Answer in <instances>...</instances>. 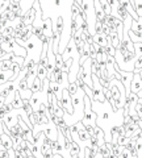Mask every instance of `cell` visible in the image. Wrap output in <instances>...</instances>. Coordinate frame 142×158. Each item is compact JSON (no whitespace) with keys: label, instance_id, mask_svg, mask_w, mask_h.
Segmentation results:
<instances>
[{"label":"cell","instance_id":"d590c367","mask_svg":"<svg viewBox=\"0 0 142 158\" xmlns=\"http://www.w3.org/2000/svg\"><path fill=\"white\" fill-rule=\"evenodd\" d=\"M137 96H138V99H142V90H140L137 92Z\"/></svg>","mask_w":142,"mask_h":158},{"label":"cell","instance_id":"d6986e66","mask_svg":"<svg viewBox=\"0 0 142 158\" xmlns=\"http://www.w3.org/2000/svg\"><path fill=\"white\" fill-rule=\"evenodd\" d=\"M22 100H24V106H22V110L25 111V113H26L28 116H30L32 113L34 112V111H33V107H32V104H30V102H29L28 99H22Z\"/></svg>","mask_w":142,"mask_h":158},{"label":"cell","instance_id":"f1b7e54d","mask_svg":"<svg viewBox=\"0 0 142 158\" xmlns=\"http://www.w3.org/2000/svg\"><path fill=\"white\" fill-rule=\"evenodd\" d=\"M99 82H100V85L104 87V88H109L111 87V81H109L108 78H100Z\"/></svg>","mask_w":142,"mask_h":158},{"label":"cell","instance_id":"836d02e7","mask_svg":"<svg viewBox=\"0 0 142 158\" xmlns=\"http://www.w3.org/2000/svg\"><path fill=\"white\" fill-rule=\"evenodd\" d=\"M54 6L55 8H59L62 6V0H54Z\"/></svg>","mask_w":142,"mask_h":158},{"label":"cell","instance_id":"5b68a950","mask_svg":"<svg viewBox=\"0 0 142 158\" xmlns=\"http://www.w3.org/2000/svg\"><path fill=\"white\" fill-rule=\"evenodd\" d=\"M41 28H42L43 34H45L47 38L53 37V31H54V29H53V24H51V19L50 17H49V19H43Z\"/></svg>","mask_w":142,"mask_h":158},{"label":"cell","instance_id":"30bf717a","mask_svg":"<svg viewBox=\"0 0 142 158\" xmlns=\"http://www.w3.org/2000/svg\"><path fill=\"white\" fill-rule=\"evenodd\" d=\"M12 106H13L14 110H21L22 106H24V100H22V98L20 95V92H18V88L14 91V99L12 102Z\"/></svg>","mask_w":142,"mask_h":158},{"label":"cell","instance_id":"ffe728a7","mask_svg":"<svg viewBox=\"0 0 142 158\" xmlns=\"http://www.w3.org/2000/svg\"><path fill=\"white\" fill-rule=\"evenodd\" d=\"M99 3L103 8V11L105 12V15H112V7L109 6L108 0H99Z\"/></svg>","mask_w":142,"mask_h":158},{"label":"cell","instance_id":"f546056e","mask_svg":"<svg viewBox=\"0 0 142 158\" xmlns=\"http://www.w3.org/2000/svg\"><path fill=\"white\" fill-rule=\"evenodd\" d=\"M2 108H3V110L6 111L7 113H8V112H12V111L14 110L13 106H12V103H4V104L2 106Z\"/></svg>","mask_w":142,"mask_h":158},{"label":"cell","instance_id":"603a6c76","mask_svg":"<svg viewBox=\"0 0 142 158\" xmlns=\"http://www.w3.org/2000/svg\"><path fill=\"white\" fill-rule=\"evenodd\" d=\"M134 9L138 17L142 16V0H134Z\"/></svg>","mask_w":142,"mask_h":158},{"label":"cell","instance_id":"e0dca14e","mask_svg":"<svg viewBox=\"0 0 142 158\" xmlns=\"http://www.w3.org/2000/svg\"><path fill=\"white\" fill-rule=\"evenodd\" d=\"M54 31L59 34L61 38H62V33H63V17L62 16H58L57 21H55V29Z\"/></svg>","mask_w":142,"mask_h":158},{"label":"cell","instance_id":"7c38bea8","mask_svg":"<svg viewBox=\"0 0 142 158\" xmlns=\"http://www.w3.org/2000/svg\"><path fill=\"white\" fill-rule=\"evenodd\" d=\"M42 88H43V82L41 81L40 78H37L33 81V83L30 85V91L34 94V92H41L42 91Z\"/></svg>","mask_w":142,"mask_h":158},{"label":"cell","instance_id":"9c48e42d","mask_svg":"<svg viewBox=\"0 0 142 158\" xmlns=\"http://www.w3.org/2000/svg\"><path fill=\"white\" fill-rule=\"evenodd\" d=\"M92 37H94V42L97 44V45L103 46V48H105V46L109 44L108 36H105V34H96V33H95Z\"/></svg>","mask_w":142,"mask_h":158},{"label":"cell","instance_id":"52a82bcc","mask_svg":"<svg viewBox=\"0 0 142 158\" xmlns=\"http://www.w3.org/2000/svg\"><path fill=\"white\" fill-rule=\"evenodd\" d=\"M140 90H142V81L140 79L138 73H134L133 79H132V82H130V92L137 94Z\"/></svg>","mask_w":142,"mask_h":158},{"label":"cell","instance_id":"4fadbf2b","mask_svg":"<svg viewBox=\"0 0 142 158\" xmlns=\"http://www.w3.org/2000/svg\"><path fill=\"white\" fill-rule=\"evenodd\" d=\"M130 31L132 32H142V16H140L136 20H132Z\"/></svg>","mask_w":142,"mask_h":158},{"label":"cell","instance_id":"9a60e30c","mask_svg":"<svg viewBox=\"0 0 142 158\" xmlns=\"http://www.w3.org/2000/svg\"><path fill=\"white\" fill-rule=\"evenodd\" d=\"M37 78H40L41 81L47 78V69L45 66H42L40 62L37 63Z\"/></svg>","mask_w":142,"mask_h":158},{"label":"cell","instance_id":"f35d334b","mask_svg":"<svg viewBox=\"0 0 142 158\" xmlns=\"http://www.w3.org/2000/svg\"><path fill=\"white\" fill-rule=\"evenodd\" d=\"M63 158H65V157H63Z\"/></svg>","mask_w":142,"mask_h":158},{"label":"cell","instance_id":"2e32d148","mask_svg":"<svg viewBox=\"0 0 142 158\" xmlns=\"http://www.w3.org/2000/svg\"><path fill=\"white\" fill-rule=\"evenodd\" d=\"M78 137H79V140H82V141H90L91 140V136H90V133L87 132V129L84 127H82L79 131H78Z\"/></svg>","mask_w":142,"mask_h":158},{"label":"cell","instance_id":"d4e9b609","mask_svg":"<svg viewBox=\"0 0 142 158\" xmlns=\"http://www.w3.org/2000/svg\"><path fill=\"white\" fill-rule=\"evenodd\" d=\"M99 153L103 156V158H108L109 157V150H108V148L105 146V144L99 146Z\"/></svg>","mask_w":142,"mask_h":158},{"label":"cell","instance_id":"7402d4cb","mask_svg":"<svg viewBox=\"0 0 142 158\" xmlns=\"http://www.w3.org/2000/svg\"><path fill=\"white\" fill-rule=\"evenodd\" d=\"M67 90H68V92H70L71 95H75V94L78 92V90H79V86H78V83H76V82L68 83V86H67Z\"/></svg>","mask_w":142,"mask_h":158},{"label":"cell","instance_id":"5bb4252c","mask_svg":"<svg viewBox=\"0 0 142 158\" xmlns=\"http://www.w3.org/2000/svg\"><path fill=\"white\" fill-rule=\"evenodd\" d=\"M13 74H14L13 71H3V70H0V85H4V83H7L8 81H11Z\"/></svg>","mask_w":142,"mask_h":158},{"label":"cell","instance_id":"7a4b0ae2","mask_svg":"<svg viewBox=\"0 0 142 158\" xmlns=\"http://www.w3.org/2000/svg\"><path fill=\"white\" fill-rule=\"evenodd\" d=\"M92 81H94V100L100 102V103H105V96H104V87L100 85L99 78H97L95 74H92Z\"/></svg>","mask_w":142,"mask_h":158},{"label":"cell","instance_id":"d6a6232c","mask_svg":"<svg viewBox=\"0 0 142 158\" xmlns=\"http://www.w3.org/2000/svg\"><path fill=\"white\" fill-rule=\"evenodd\" d=\"M0 158H9V153L7 149H2L0 150Z\"/></svg>","mask_w":142,"mask_h":158},{"label":"cell","instance_id":"74e56055","mask_svg":"<svg viewBox=\"0 0 142 158\" xmlns=\"http://www.w3.org/2000/svg\"><path fill=\"white\" fill-rule=\"evenodd\" d=\"M12 2H16V3H20L21 4V0H12Z\"/></svg>","mask_w":142,"mask_h":158},{"label":"cell","instance_id":"8d00e7d4","mask_svg":"<svg viewBox=\"0 0 142 158\" xmlns=\"http://www.w3.org/2000/svg\"><path fill=\"white\" fill-rule=\"evenodd\" d=\"M3 41V34H2V32H0V42Z\"/></svg>","mask_w":142,"mask_h":158},{"label":"cell","instance_id":"44dd1931","mask_svg":"<svg viewBox=\"0 0 142 158\" xmlns=\"http://www.w3.org/2000/svg\"><path fill=\"white\" fill-rule=\"evenodd\" d=\"M136 149H137V158H142V135L136 140Z\"/></svg>","mask_w":142,"mask_h":158},{"label":"cell","instance_id":"83f0119b","mask_svg":"<svg viewBox=\"0 0 142 158\" xmlns=\"http://www.w3.org/2000/svg\"><path fill=\"white\" fill-rule=\"evenodd\" d=\"M134 50H136V57L142 56V42H134Z\"/></svg>","mask_w":142,"mask_h":158},{"label":"cell","instance_id":"1f68e13d","mask_svg":"<svg viewBox=\"0 0 142 158\" xmlns=\"http://www.w3.org/2000/svg\"><path fill=\"white\" fill-rule=\"evenodd\" d=\"M90 57L91 58H96V49L94 46V44H91L90 45Z\"/></svg>","mask_w":142,"mask_h":158},{"label":"cell","instance_id":"3957f363","mask_svg":"<svg viewBox=\"0 0 142 158\" xmlns=\"http://www.w3.org/2000/svg\"><path fill=\"white\" fill-rule=\"evenodd\" d=\"M62 107L63 110L66 111L67 115H72L74 113V106H72V96L71 94L68 92L67 88H63L62 90Z\"/></svg>","mask_w":142,"mask_h":158},{"label":"cell","instance_id":"e575fe53","mask_svg":"<svg viewBox=\"0 0 142 158\" xmlns=\"http://www.w3.org/2000/svg\"><path fill=\"white\" fill-rule=\"evenodd\" d=\"M53 158H63V157H62L61 153H54V154H53Z\"/></svg>","mask_w":142,"mask_h":158},{"label":"cell","instance_id":"277c9868","mask_svg":"<svg viewBox=\"0 0 142 158\" xmlns=\"http://www.w3.org/2000/svg\"><path fill=\"white\" fill-rule=\"evenodd\" d=\"M18 112H20L18 110H13L12 112H8L7 115L3 117V124L8 128H12L16 124H18V116H20Z\"/></svg>","mask_w":142,"mask_h":158},{"label":"cell","instance_id":"8fae6325","mask_svg":"<svg viewBox=\"0 0 142 158\" xmlns=\"http://www.w3.org/2000/svg\"><path fill=\"white\" fill-rule=\"evenodd\" d=\"M138 128H140V125H138V123H136V121H132L129 124H126L125 125V137H130L134 133V131L138 129Z\"/></svg>","mask_w":142,"mask_h":158},{"label":"cell","instance_id":"cb8c5ba5","mask_svg":"<svg viewBox=\"0 0 142 158\" xmlns=\"http://www.w3.org/2000/svg\"><path fill=\"white\" fill-rule=\"evenodd\" d=\"M105 53H107V56L108 57H115V54H116V48H113L111 45V44H108L105 48Z\"/></svg>","mask_w":142,"mask_h":158},{"label":"cell","instance_id":"4dcf8cb0","mask_svg":"<svg viewBox=\"0 0 142 158\" xmlns=\"http://www.w3.org/2000/svg\"><path fill=\"white\" fill-rule=\"evenodd\" d=\"M29 120H30V123H32V125L34 127L37 124V112H33L30 116H29Z\"/></svg>","mask_w":142,"mask_h":158},{"label":"cell","instance_id":"ba28073f","mask_svg":"<svg viewBox=\"0 0 142 158\" xmlns=\"http://www.w3.org/2000/svg\"><path fill=\"white\" fill-rule=\"evenodd\" d=\"M0 144L3 145L4 149H13V141H12V138L11 136H8L7 133H2L0 135Z\"/></svg>","mask_w":142,"mask_h":158},{"label":"cell","instance_id":"4316f807","mask_svg":"<svg viewBox=\"0 0 142 158\" xmlns=\"http://www.w3.org/2000/svg\"><path fill=\"white\" fill-rule=\"evenodd\" d=\"M140 69H142V56L136 57L134 59V70H140Z\"/></svg>","mask_w":142,"mask_h":158},{"label":"cell","instance_id":"ac0fdd59","mask_svg":"<svg viewBox=\"0 0 142 158\" xmlns=\"http://www.w3.org/2000/svg\"><path fill=\"white\" fill-rule=\"evenodd\" d=\"M79 153H80V146L76 144V141H71V148L68 150V154L72 157V156H78Z\"/></svg>","mask_w":142,"mask_h":158},{"label":"cell","instance_id":"6da1fadb","mask_svg":"<svg viewBox=\"0 0 142 158\" xmlns=\"http://www.w3.org/2000/svg\"><path fill=\"white\" fill-rule=\"evenodd\" d=\"M91 99L87 95H84V112H83V117H82V123L86 128L87 127H96L95 121L97 120V115L92 111V106H91Z\"/></svg>","mask_w":142,"mask_h":158},{"label":"cell","instance_id":"8992f818","mask_svg":"<svg viewBox=\"0 0 142 158\" xmlns=\"http://www.w3.org/2000/svg\"><path fill=\"white\" fill-rule=\"evenodd\" d=\"M34 20H36V8H30L29 9V12H26L24 16L21 17V21L24 23V25H33Z\"/></svg>","mask_w":142,"mask_h":158},{"label":"cell","instance_id":"484cf974","mask_svg":"<svg viewBox=\"0 0 142 158\" xmlns=\"http://www.w3.org/2000/svg\"><path fill=\"white\" fill-rule=\"evenodd\" d=\"M95 32H96V34H104L103 33V23L99 21V20L95 21Z\"/></svg>","mask_w":142,"mask_h":158}]
</instances>
